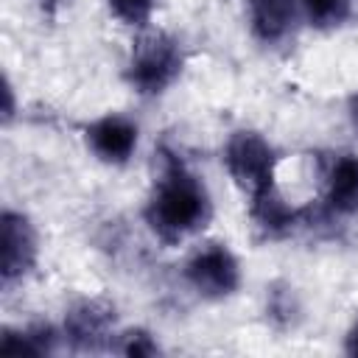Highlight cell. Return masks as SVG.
<instances>
[{
  "label": "cell",
  "instance_id": "8",
  "mask_svg": "<svg viewBox=\"0 0 358 358\" xmlns=\"http://www.w3.org/2000/svg\"><path fill=\"white\" fill-rule=\"evenodd\" d=\"M249 215L255 221V227L260 232H266L268 238H282L288 232H294L299 224H308V210L305 207H294L277 185L266 187L263 193L249 199Z\"/></svg>",
  "mask_w": 358,
  "mask_h": 358
},
{
  "label": "cell",
  "instance_id": "1",
  "mask_svg": "<svg viewBox=\"0 0 358 358\" xmlns=\"http://www.w3.org/2000/svg\"><path fill=\"white\" fill-rule=\"evenodd\" d=\"M143 218L148 229L168 246L193 238L213 218V199L207 185L187 168L179 154L168 148L159 151V173L151 185Z\"/></svg>",
  "mask_w": 358,
  "mask_h": 358
},
{
  "label": "cell",
  "instance_id": "4",
  "mask_svg": "<svg viewBox=\"0 0 358 358\" xmlns=\"http://www.w3.org/2000/svg\"><path fill=\"white\" fill-rule=\"evenodd\" d=\"M187 285L204 299H227L241 288V263L227 243H204L185 263Z\"/></svg>",
  "mask_w": 358,
  "mask_h": 358
},
{
  "label": "cell",
  "instance_id": "19",
  "mask_svg": "<svg viewBox=\"0 0 358 358\" xmlns=\"http://www.w3.org/2000/svg\"><path fill=\"white\" fill-rule=\"evenodd\" d=\"M67 3H70V0H36V6H39L42 11H50V14H53V11H59V8H62V6H67Z\"/></svg>",
  "mask_w": 358,
  "mask_h": 358
},
{
  "label": "cell",
  "instance_id": "12",
  "mask_svg": "<svg viewBox=\"0 0 358 358\" xmlns=\"http://www.w3.org/2000/svg\"><path fill=\"white\" fill-rule=\"evenodd\" d=\"M266 313L277 327H291L299 316V299L288 282H274L266 294Z\"/></svg>",
  "mask_w": 358,
  "mask_h": 358
},
{
  "label": "cell",
  "instance_id": "18",
  "mask_svg": "<svg viewBox=\"0 0 358 358\" xmlns=\"http://www.w3.org/2000/svg\"><path fill=\"white\" fill-rule=\"evenodd\" d=\"M347 115H350V126H352L355 134H358V92L350 98V103H347Z\"/></svg>",
  "mask_w": 358,
  "mask_h": 358
},
{
  "label": "cell",
  "instance_id": "15",
  "mask_svg": "<svg viewBox=\"0 0 358 358\" xmlns=\"http://www.w3.org/2000/svg\"><path fill=\"white\" fill-rule=\"evenodd\" d=\"M117 338H120V341H117L115 350L123 352V355H129V358H148V355H157V352H159L157 338H154L148 330H143V327L126 330V333H120Z\"/></svg>",
  "mask_w": 358,
  "mask_h": 358
},
{
  "label": "cell",
  "instance_id": "7",
  "mask_svg": "<svg viewBox=\"0 0 358 358\" xmlns=\"http://www.w3.org/2000/svg\"><path fill=\"white\" fill-rule=\"evenodd\" d=\"M137 140H140L137 123L117 112L101 115L84 129L87 148L106 165H126L137 151Z\"/></svg>",
  "mask_w": 358,
  "mask_h": 358
},
{
  "label": "cell",
  "instance_id": "17",
  "mask_svg": "<svg viewBox=\"0 0 358 358\" xmlns=\"http://www.w3.org/2000/svg\"><path fill=\"white\" fill-rule=\"evenodd\" d=\"M344 350H347L350 355H358V322L347 330V336H344Z\"/></svg>",
  "mask_w": 358,
  "mask_h": 358
},
{
  "label": "cell",
  "instance_id": "11",
  "mask_svg": "<svg viewBox=\"0 0 358 358\" xmlns=\"http://www.w3.org/2000/svg\"><path fill=\"white\" fill-rule=\"evenodd\" d=\"M59 344V333L53 324L36 322L28 327H3L0 333V355L8 358H36L50 355Z\"/></svg>",
  "mask_w": 358,
  "mask_h": 358
},
{
  "label": "cell",
  "instance_id": "5",
  "mask_svg": "<svg viewBox=\"0 0 358 358\" xmlns=\"http://www.w3.org/2000/svg\"><path fill=\"white\" fill-rule=\"evenodd\" d=\"M39 260V235L34 221L20 210L0 215V285L8 291L22 282Z\"/></svg>",
  "mask_w": 358,
  "mask_h": 358
},
{
  "label": "cell",
  "instance_id": "16",
  "mask_svg": "<svg viewBox=\"0 0 358 358\" xmlns=\"http://www.w3.org/2000/svg\"><path fill=\"white\" fill-rule=\"evenodd\" d=\"M3 95H6V103H3V120L8 123V120L14 117V87H11L8 78H6V84H3Z\"/></svg>",
  "mask_w": 358,
  "mask_h": 358
},
{
  "label": "cell",
  "instance_id": "6",
  "mask_svg": "<svg viewBox=\"0 0 358 358\" xmlns=\"http://www.w3.org/2000/svg\"><path fill=\"white\" fill-rule=\"evenodd\" d=\"M62 336L78 352H95V350L112 347V341L117 336L115 333V305H109L106 299H98V296L78 299L64 313Z\"/></svg>",
  "mask_w": 358,
  "mask_h": 358
},
{
  "label": "cell",
  "instance_id": "13",
  "mask_svg": "<svg viewBox=\"0 0 358 358\" xmlns=\"http://www.w3.org/2000/svg\"><path fill=\"white\" fill-rule=\"evenodd\" d=\"M299 6L316 28H336L350 17V0H299Z\"/></svg>",
  "mask_w": 358,
  "mask_h": 358
},
{
  "label": "cell",
  "instance_id": "2",
  "mask_svg": "<svg viewBox=\"0 0 358 358\" xmlns=\"http://www.w3.org/2000/svg\"><path fill=\"white\" fill-rule=\"evenodd\" d=\"M182 67H185L182 45L173 36L157 31L134 42L129 64H126V81L137 95L157 98L173 87Z\"/></svg>",
  "mask_w": 358,
  "mask_h": 358
},
{
  "label": "cell",
  "instance_id": "10",
  "mask_svg": "<svg viewBox=\"0 0 358 358\" xmlns=\"http://www.w3.org/2000/svg\"><path fill=\"white\" fill-rule=\"evenodd\" d=\"M296 3L299 0H246L252 36L263 45L282 42L296 22Z\"/></svg>",
  "mask_w": 358,
  "mask_h": 358
},
{
  "label": "cell",
  "instance_id": "9",
  "mask_svg": "<svg viewBox=\"0 0 358 358\" xmlns=\"http://www.w3.org/2000/svg\"><path fill=\"white\" fill-rule=\"evenodd\" d=\"M324 207L333 215H358V157L336 154L324 168Z\"/></svg>",
  "mask_w": 358,
  "mask_h": 358
},
{
  "label": "cell",
  "instance_id": "3",
  "mask_svg": "<svg viewBox=\"0 0 358 358\" xmlns=\"http://www.w3.org/2000/svg\"><path fill=\"white\" fill-rule=\"evenodd\" d=\"M277 148L255 129H238L224 143V168L249 199L277 185Z\"/></svg>",
  "mask_w": 358,
  "mask_h": 358
},
{
  "label": "cell",
  "instance_id": "14",
  "mask_svg": "<svg viewBox=\"0 0 358 358\" xmlns=\"http://www.w3.org/2000/svg\"><path fill=\"white\" fill-rule=\"evenodd\" d=\"M112 17L129 28H143L151 20L154 0H106Z\"/></svg>",
  "mask_w": 358,
  "mask_h": 358
}]
</instances>
